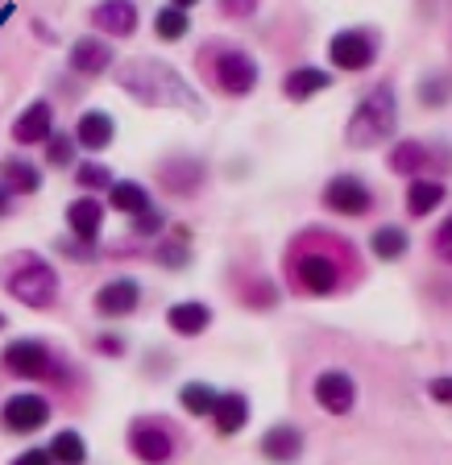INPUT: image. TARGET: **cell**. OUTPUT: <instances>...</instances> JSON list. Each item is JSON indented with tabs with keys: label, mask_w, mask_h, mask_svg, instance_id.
<instances>
[{
	"label": "cell",
	"mask_w": 452,
	"mask_h": 465,
	"mask_svg": "<svg viewBox=\"0 0 452 465\" xmlns=\"http://www.w3.org/2000/svg\"><path fill=\"white\" fill-rule=\"evenodd\" d=\"M208 416L216 420V432L221 436H237L241 428L250 424V399L241 395V391H224V395H216Z\"/></svg>",
	"instance_id": "obj_21"
},
{
	"label": "cell",
	"mask_w": 452,
	"mask_h": 465,
	"mask_svg": "<svg viewBox=\"0 0 452 465\" xmlns=\"http://www.w3.org/2000/svg\"><path fill=\"white\" fill-rule=\"evenodd\" d=\"M75 183L84 187L87 195L108 192V187H113V171H108L104 163H92V158H87V163H79V166H75Z\"/></svg>",
	"instance_id": "obj_31"
},
{
	"label": "cell",
	"mask_w": 452,
	"mask_h": 465,
	"mask_svg": "<svg viewBox=\"0 0 452 465\" xmlns=\"http://www.w3.org/2000/svg\"><path fill=\"white\" fill-rule=\"evenodd\" d=\"M324 208L328 213H337V216H366V213H374V192H369V183L366 179H357V174H349V171H340V174H332L324 183Z\"/></svg>",
	"instance_id": "obj_7"
},
{
	"label": "cell",
	"mask_w": 452,
	"mask_h": 465,
	"mask_svg": "<svg viewBox=\"0 0 452 465\" xmlns=\"http://www.w3.org/2000/svg\"><path fill=\"white\" fill-rule=\"evenodd\" d=\"M46 420H50V403L42 395H13L9 403H5V411H0V424L21 436L46 428Z\"/></svg>",
	"instance_id": "obj_13"
},
{
	"label": "cell",
	"mask_w": 452,
	"mask_h": 465,
	"mask_svg": "<svg viewBox=\"0 0 452 465\" xmlns=\"http://www.w3.org/2000/svg\"><path fill=\"white\" fill-rule=\"evenodd\" d=\"M444 183L440 179H411V183H407V216H415V221H424V216H432L436 208H440L444 203Z\"/></svg>",
	"instance_id": "obj_25"
},
{
	"label": "cell",
	"mask_w": 452,
	"mask_h": 465,
	"mask_svg": "<svg viewBox=\"0 0 452 465\" xmlns=\"http://www.w3.org/2000/svg\"><path fill=\"white\" fill-rule=\"evenodd\" d=\"M129 449H133L137 461L145 465H166L174 453V432L166 420H137L129 428Z\"/></svg>",
	"instance_id": "obj_9"
},
{
	"label": "cell",
	"mask_w": 452,
	"mask_h": 465,
	"mask_svg": "<svg viewBox=\"0 0 452 465\" xmlns=\"http://www.w3.org/2000/svg\"><path fill=\"white\" fill-rule=\"evenodd\" d=\"M324 87H332V71H324V67H295L282 75V96L290 104H303V100H311Z\"/></svg>",
	"instance_id": "obj_20"
},
{
	"label": "cell",
	"mask_w": 452,
	"mask_h": 465,
	"mask_svg": "<svg viewBox=\"0 0 452 465\" xmlns=\"http://www.w3.org/2000/svg\"><path fill=\"white\" fill-rule=\"evenodd\" d=\"M436 395V403H448V378H436L432 387H427Z\"/></svg>",
	"instance_id": "obj_41"
},
{
	"label": "cell",
	"mask_w": 452,
	"mask_h": 465,
	"mask_svg": "<svg viewBox=\"0 0 452 465\" xmlns=\"http://www.w3.org/2000/svg\"><path fill=\"white\" fill-rule=\"evenodd\" d=\"M258 5L261 0H221V13L224 17H232V21H245V17L258 13Z\"/></svg>",
	"instance_id": "obj_36"
},
{
	"label": "cell",
	"mask_w": 452,
	"mask_h": 465,
	"mask_svg": "<svg viewBox=\"0 0 452 465\" xmlns=\"http://www.w3.org/2000/svg\"><path fill=\"white\" fill-rule=\"evenodd\" d=\"M311 395H316V403L324 407V411L345 416V411H353V403H357V382L345 374V370H319L316 382H311Z\"/></svg>",
	"instance_id": "obj_12"
},
{
	"label": "cell",
	"mask_w": 452,
	"mask_h": 465,
	"mask_svg": "<svg viewBox=\"0 0 452 465\" xmlns=\"http://www.w3.org/2000/svg\"><path fill=\"white\" fill-rule=\"evenodd\" d=\"M75 145H84L87 154H100V150H108L116 137V121L104 113V108H87V113H79L75 121Z\"/></svg>",
	"instance_id": "obj_18"
},
{
	"label": "cell",
	"mask_w": 452,
	"mask_h": 465,
	"mask_svg": "<svg viewBox=\"0 0 452 465\" xmlns=\"http://www.w3.org/2000/svg\"><path fill=\"white\" fill-rule=\"evenodd\" d=\"M116 87L145 108H187V113H200L195 87L171 63H158V58H129V63H121Z\"/></svg>",
	"instance_id": "obj_2"
},
{
	"label": "cell",
	"mask_w": 452,
	"mask_h": 465,
	"mask_svg": "<svg viewBox=\"0 0 452 465\" xmlns=\"http://www.w3.org/2000/svg\"><path fill=\"white\" fill-rule=\"evenodd\" d=\"M67 63H71V71H75L79 79H100L116 63V54H113V46H108L104 38H79L75 46H71Z\"/></svg>",
	"instance_id": "obj_17"
},
{
	"label": "cell",
	"mask_w": 452,
	"mask_h": 465,
	"mask_svg": "<svg viewBox=\"0 0 452 465\" xmlns=\"http://www.w3.org/2000/svg\"><path fill=\"white\" fill-rule=\"evenodd\" d=\"M179 403H183V411H192V416H208L216 403V391L208 387V382H187V387L179 391Z\"/></svg>",
	"instance_id": "obj_32"
},
{
	"label": "cell",
	"mask_w": 452,
	"mask_h": 465,
	"mask_svg": "<svg viewBox=\"0 0 452 465\" xmlns=\"http://www.w3.org/2000/svg\"><path fill=\"white\" fill-rule=\"evenodd\" d=\"M137 300H142V287H137L133 279H113V282H104V287L96 291L92 308H96L100 316L116 320V316H129V312L137 308Z\"/></svg>",
	"instance_id": "obj_19"
},
{
	"label": "cell",
	"mask_w": 452,
	"mask_h": 465,
	"mask_svg": "<svg viewBox=\"0 0 452 465\" xmlns=\"http://www.w3.org/2000/svg\"><path fill=\"white\" fill-rule=\"evenodd\" d=\"M166 216L158 213V208H145V213L133 216V237H150V232H162Z\"/></svg>",
	"instance_id": "obj_34"
},
{
	"label": "cell",
	"mask_w": 452,
	"mask_h": 465,
	"mask_svg": "<svg viewBox=\"0 0 452 465\" xmlns=\"http://www.w3.org/2000/svg\"><path fill=\"white\" fill-rule=\"evenodd\" d=\"M192 34V13L174 9V5H162L154 13V38L158 42H183Z\"/></svg>",
	"instance_id": "obj_27"
},
{
	"label": "cell",
	"mask_w": 452,
	"mask_h": 465,
	"mask_svg": "<svg viewBox=\"0 0 452 465\" xmlns=\"http://www.w3.org/2000/svg\"><path fill=\"white\" fill-rule=\"evenodd\" d=\"M407 245H411V237H407V229H398V224H382V229H374V237H369V250L382 262H398L407 253Z\"/></svg>",
	"instance_id": "obj_28"
},
{
	"label": "cell",
	"mask_w": 452,
	"mask_h": 465,
	"mask_svg": "<svg viewBox=\"0 0 452 465\" xmlns=\"http://www.w3.org/2000/svg\"><path fill=\"white\" fill-rule=\"evenodd\" d=\"M104 208H113V213H121V216H137V213H145V208H154V200H150V192H145L142 183H133V179H113Z\"/></svg>",
	"instance_id": "obj_26"
},
{
	"label": "cell",
	"mask_w": 452,
	"mask_h": 465,
	"mask_svg": "<svg viewBox=\"0 0 452 465\" xmlns=\"http://www.w3.org/2000/svg\"><path fill=\"white\" fill-rule=\"evenodd\" d=\"M50 134H54V104L50 100L25 104V113H17V121H13V142L17 145H42Z\"/></svg>",
	"instance_id": "obj_15"
},
{
	"label": "cell",
	"mask_w": 452,
	"mask_h": 465,
	"mask_svg": "<svg viewBox=\"0 0 452 465\" xmlns=\"http://www.w3.org/2000/svg\"><path fill=\"white\" fill-rule=\"evenodd\" d=\"M158 187H162L166 195H174V200H187V195H195L203 187V179H208V166H203V158H192V154H171L158 163Z\"/></svg>",
	"instance_id": "obj_8"
},
{
	"label": "cell",
	"mask_w": 452,
	"mask_h": 465,
	"mask_svg": "<svg viewBox=\"0 0 452 465\" xmlns=\"http://www.w3.org/2000/svg\"><path fill=\"white\" fill-rule=\"evenodd\" d=\"M171 5H174V9H183V13H187V9H195L200 0H171Z\"/></svg>",
	"instance_id": "obj_42"
},
{
	"label": "cell",
	"mask_w": 452,
	"mask_h": 465,
	"mask_svg": "<svg viewBox=\"0 0 452 465\" xmlns=\"http://www.w3.org/2000/svg\"><path fill=\"white\" fill-rule=\"evenodd\" d=\"M13 465H54L46 457V449H25L21 457H13Z\"/></svg>",
	"instance_id": "obj_38"
},
{
	"label": "cell",
	"mask_w": 452,
	"mask_h": 465,
	"mask_svg": "<svg viewBox=\"0 0 452 465\" xmlns=\"http://www.w3.org/2000/svg\"><path fill=\"white\" fill-rule=\"evenodd\" d=\"M0 279H5V291H9L13 300L29 303L34 312L54 308V300H58V271L34 250L9 253L5 266H0Z\"/></svg>",
	"instance_id": "obj_4"
},
{
	"label": "cell",
	"mask_w": 452,
	"mask_h": 465,
	"mask_svg": "<svg viewBox=\"0 0 452 465\" xmlns=\"http://www.w3.org/2000/svg\"><path fill=\"white\" fill-rule=\"evenodd\" d=\"M436 150L427 142H419V137H403V142L390 145V171L395 174H407V179H424V171H432L436 166Z\"/></svg>",
	"instance_id": "obj_14"
},
{
	"label": "cell",
	"mask_w": 452,
	"mask_h": 465,
	"mask_svg": "<svg viewBox=\"0 0 452 465\" xmlns=\"http://www.w3.org/2000/svg\"><path fill=\"white\" fill-rule=\"evenodd\" d=\"M419 104L424 108H440L444 104V75L419 79Z\"/></svg>",
	"instance_id": "obj_35"
},
{
	"label": "cell",
	"mask_w": 452,
	"mask_h": 465,
	"mask_svg": "<svg viewBox=\"0 0 452 465\" xmlns=\"http://www.w3.org/2000/svg\"><path fill=\"white\" fill-rule=\"evenodd\" d=\"M87 25L96 34H108V38H133L137 25H142V13H137L133 0H100L96 9L87 13Z\"/></svg>",
	"instance_id": "obj_11"
},
{
	"label": "cell",
	"mask_w": 452,
	"mask_h": 465,
	"mask_svg": "<svg viewBox=\"0 0 452 465\" xmlns=\"http://www.w3.org/2000/svg\"><path fill=\"white\" fill-rule=\"evenodd\" d=\"M261 457L266 461H274V465H290L299 453H303V432L299 428H290V424H274L266 436H261Z\"/></svg>",
	"instance_id": "obj_22"
},
{
	"label": "cell",
	"mask_w": 452,
	"mask_h": 465,
	"mask_svg": "<svg viewBox=\"0 0 452 465\" xmlns=\"http://www.w3.org/2000/svg\"><path fill=\"white\" fill-rule=\"evenodd\" d=\"M13 200H17V195H13V192H5V187H0V221H5V216H13V208H17V203H13Z\"/></svg>",
	"instance_id": "obj_40"
},
{
	"label": "cell",
	"mask_w": 452,
	"mask_h": 465,
	"mask_svg": "<svg viewBox=\"0 0 452 465\" xmlns=\"http://www.w3.org/2000/svg\"><path fill=\"white\" fill-rule=\"evenodd\" d=\"M195 71L216 96H229V100H245L253 87L261 84V67L258 58L245 54L241 46H229V42H208L200 46L195 54Z\"/></svg>",
	"instance_id": "obj_3"
},
{
	"label": "cell",
	"mask_w": 452,
	"mask_h": 465,
	"mask_svg": "<svg viewBox=\"0 0 452 465\" xmlns=\"http://www.w3.org/2000/svg\"><path fill=\"white\" fill-rule=\"evenodd\" d=\"M46 457H50V461H58V465H84L87 461L84 436H79V432H58L54 440H50Z\"/></svg>",
	"instance_id": "obj_30"
},
{
	"label": "cell",
	"mask_w": 452,
	"mask_h": 465,
	"mask_svg": "<svg viewBox=\"0 0 452 465\" xmlns=\"http://www.w3.org/2000/svg\"><path fill=\"white\" fill-rule=\"evenodd\" d=\"M0 187L13 195H34L42 187V171L29 158L21 154H9L5 163H0Z\"/></svg>",
	"instance_id": "obj_23"
},
{
	"label": "cell",
	"mask_w": 452,
	"mask_h": 465,
	"mask_svg": "<svg viewBox=\"0 0 452 465\" xmlns=\"http://www.w3.org/2000/svg\"><path fill=\"white\" fill-rule=\"evenodd\" d=\"M349 266H353L349 242L328 229H308L287 250V271L295 274L299 291H308V295H332Z\"/></svg>",
	"instance_id": "obj_1"
},
{
	"label": "cell",
	"mask_w": 452,
	"mask_h": 465,
	"mask_svg": "<svg viewBox=\"0 0 452 465\" xmlns=\"http://www.w3.org/2000/svg\"><path fill=\"white\" fill-rule=\"evenodd\" d=\"M187 258H192V232H187V229H174L171 237H162V242H158V262H162V266L183 271Z\"/></svg>",
	"instance_id": "obj_29"
},
{
	"label": "cell",
	"mask_w": 452,
	"mask_h": 465,
	"mask_svg": "<svg viewBox=\"0 0 452 465\" xmlns=\"http://www.w3.org/2000/svg\"><path fill=\"white\" fill-rule=\"evenodd\" d=\"M5 324H9V320H5V312H0V329H5Z\"/></svg>",
	"instance_id": "obj_43"
},
{
	"label": "cell",
	"mask_w": 452,
	"mask_h": 465,
	"mask_svg": "<svg viewBox=\"0 0 452 465\" xmlns=\"http://www.w3.org/2000/svg\"><path fill=\"white\" fill-rule=\"evenodd\" d=\"M448 237H452V224L444 221L440 229H436V242H432V245H436V253H440V258H448Z\"/></svg>",
	"instance_id": "obj_39"
},
{
	"label": "cell",
	"mask_w": 452,
	"mask_h": 465,
	"mask_svg": "<svg viewBox=\"0 0 452 465\" xmlns=\"http://www.w3.org/2000/svg\"><path fill=\"white\" fill-rule=\"evenodd\" d=\"M395 129H398L395 87L378 84V87H369L366 96H361V104L353 108V116H349V125H345V142L353 145V150H374L386 137H395Z\"/></svg>",
	"instance_id": "obj_5"
},
{
	"label": "cell",
	"mask_w": 452,
	"mask_h": 465,
	"mask_svg": "<svg viewBox=\"0 0 452 465\" xmlns=\"http://www.w3.org/2000/svg\"><path fill=\"white\" fill-rule=\"evenodd\" d=\"M104 203L96 200V195H79V200L67 203V229L75 232V242L84 245H96L100 229H104Z\"/></svg>",
	"instance_id": "obj_16"
},
{
	"label": "cell",
	"mask_w": 452,
	"mask_h": 465,
	"mask_svg": "<svg viewBox=\"0 0 452 465\" xmlns=\"http://www.w3.org/2000/svg\"><path fill=\"white\" fill-rule=\"evenodd\" d=\"M166 324H171L179 337H200L208 324H212V308L200 300H183V303H171L166 312Z\"/></svg>",
	"instance_id": "obj_24"
},
{
	"label": "cell",
	"mask_w": 452,
	"mask_h": 465,
	"mask_svg": "<svg viewBox=\"0 0 452 465\" xmlns=\"http://www.w3.org/2000/svg\"><path fill=\"white\" fill-rule=\"evenodd\" d=\"M42 145H46V166H71L75 163V137L71 134H50Z\"/></svg>",
	"instance_id": "obj_33"
},
{
	"label": "cell",
	"mask_w": 452,
	"mask_h": 465,
	"mask_svg": "<svg viewBox=\"0 0 452 465\" xmlns=\"http://www.w3.org/2000/svg\"><path fill=\"white\" fill-rule=\"evenodd\" d=\"M0 366H5V374H13V378H46L50 366H54V353H50L42 341L21 337V341H9V345H5Z\"/></svg>",
	"instance_id": "obj_10"
},
{
	"label": "cell",
	"mask_w": 452,
	"mask_h": 465,
	"mask_svg": "<svg viewBox=\"0 0 452 465\" xmlns=\"http://www.w3.org/2000/svg\"><path fill=\"white\" fill-rule=\"evenodd\" d=\"M382 50V34L374 25H345L328 38V63L337 71H369Z\"/></svg>",
	"instance_id": "obj_6"
},
{
	"label": "cell",
	"mask_w": 452,
	"mask_h": 465,
	"mask_svg": "<svg viewBox=\"0 0 452 465\" xmlns=\"http://www.w3.org/2000/svg\"><path fill=\"white\" fill-rule=\"evenodd\" d=\"M92 349H96V353H108V358H116V353H125V337H116V332H104V337L92 341Z\"/></svg>",
	"instance_id": "obj_37"
}]
</instances>
